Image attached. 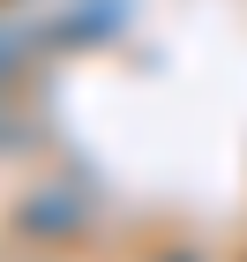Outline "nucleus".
I'll return each instance as SVG.
<instances>
[{
    "mask_svg": "<svg viewBox=\"0 0 247 262\" xmlns=\"http://www.w3.org/2000/svg\"><path fill=\"white\" fill-rule=\"evenodd\" d=\"M165 262H187V255H165Z\"/></svg>",
    "mask_w": 247,
    "mask_h": 262,
    "instance_id": "f257e3e1",
    "label": "nucleus"
}]
</instances>
